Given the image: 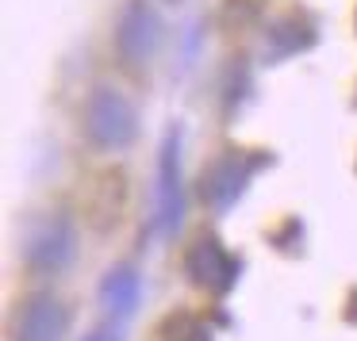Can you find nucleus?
I'll return each instance as SVG.
<instances>
[{
  "label": "nucleus",
  "mask_w": 357,
  "mask_h": 341,
  "mask_svg": "<svg viewBox=\"0 0 357 341\" xmlns=\"http://www.w3.org/2000/svg\"><path fill=\"white\" fill-rule=\"evenodd\" d=\"M96 303L104 318L112 322H131L142 303V272L135 261H116L96 284Z\"/></svg>",
  "instance_id": "6e6552de"
},
{
  "label": "nucleus",
  "mask_w": 357,
  "mask_h": 341,
  "mask_svg": "<svg viewBox=\"0 0 357 341\" xmlns=\"http://www.w3.org/2000/svg\"><path fill=\"white\" fill-rule=\"evenodd\" d=\"M315 47V19L300 16V12H284V16L269 19L265 27V58L269 62H284L292 54H303Z\"/></svg>",
  "instance_id": "1a4fd4ad"
},
{
  "label": "nucleus",
  "mask_w": 357,
  "mask_h": 341,
  "mask_svg": "<svg viewBox=\"0 0 357 341\" xmlns=\"http://www.w3.org/2000/svg\"><path fill=\"white\" fill-rule=\"evenodd\" d=\"M81 341H123V322L104 318V322L93 326V330H85V338H81Z\"/></svg>",
  "instance_id": "9b49d317"
},
{
  "label": "nucleus",
  "mask_w": 357,
  "mask_h": 341,
  "mask_svg": "<svg viewBox=\"0 0 357 341\" xmlns=\"http://www.w3.org/2000/svg\"><path fill=\"white\" fill-rule=\"evenodd\" d=\"M70 333V307L54 292H31L12 315V341H62Z\"/></svg>",
  "instance_id": "0eeeda50"
},
{
  "label": "nucleus",
  "mask_w": 357,
  "mask_h": 341,
  "mask_svg": "<svg viewBox=\"0 0 357 341\" xmlns=\"http://www.w3.org/2000/svg\"><path fill=\"white\" fill-rule=\"evenodd\" d=\"M77 249H81L77 223L62 211H54V215H43L31 223V230L24 238V264L35 276H62L77 261Z\"/></svg>",
  "instance_id": "20e7f679"
},
{
  "label": "nucleus",
  "mask_w": 357,
  "mask_h": 341,
  "mask_svg": "<svg viewBox=\"0 0 357 341\" xmlns=\"http://www.w3.org/2000/svg\"><path fill=\"white\" fill-rule=\"evenodd\" d=\"M81 127H85V138L100 154H123L139 138V108L123 88L93 85V93L85 96Z\"/></svg>",
  "instance_id": "f257e3e1"
},
{
  "label": "nucleus",
  "mask_w": 357,
  "mask_h": 341,
  "mask_svg": "<svg viewBox=\"0 0 357 341\" xmlns=\"http://www.w3.org/2000/svg\"><path fill=\"white\" fill-rule=\"evenodd\" d=\"M165 4H181V0H165Z\"/></svg>",
  "instance_id": "f8f14e48"
},
{
  "label": "nucleus",
  "mask_w": 357,
  "mask_h": 341,
  "mask_svg": "<svg viewBox=\"0 0 357 341\" xmlns=\"http://www.w3.org/2000/svg\"><path fill=\"white\" fill-rule=\"evenodd\" d=\"M269 157L250 154V150H223L219 157H211L200 173V200L211 215H227L234 203L246 196V188L254 184V177L265 169Z\"/></svg>",
  "instance_id": "7ed1b4c3"
},
{
  "label": "nucleus",
  "mask_w": 357,
  "mask_h": 341,
  "mask_svg": "<svg viewBox=\"0 0 357 341\" xmlns=\"http://www.w3.org/2000/svg\"><path fill=\"white\" fill-rule=\"evenodd\" d=\"M162 341H215V333H211V326L204 322V318L181 310V315H169V318H165Z\"/></svg>",
  "instance_id": "9d476101"
},
{
  "label": "nucleus",
  "mask_w": 357,
  "mask_h": 341,
  "mask_svg": "<svg viewBox=\"0 0 357 341\" xmlns=\"http://www.w3.org/2000/svg\"><path fill=\"white\" fill-rule=\"evenodd\" d=\"M185 223V169H181V127H169L158 146L154 169V234L173 238Z\"/></svg>",
  "instance_id": "39448f33"
},
{
  "label": "nucleus",
  "mask_w": 357,
  "mask_h": 341,
  "mask_svg": "<svg viewBox=\"0 0 357 341\" xmlns=\"http://www.w3.org/2000/svg\"><path fill=\"white\" fill-rule=\"evenodd\" d=\"M238 272H242V261L215 234H200L185 249V276L211 295H231L234 284H238Z\"/></svg>",
  "instance_id": "423d86ee"
},
{
  "label": "nucleus",
  "mask_w": 357,
  "mask_h": 341,
  "mask_svg": "<svg viewBox=\"0 0 357 341\" xmlns=\"http://www.w3.org/2000/svg\"><path fill=\"white\" fill-rule=\"evenodd\" d=\"M162 39H165V19L150 0H127L119 8L112 50H116V62L127 73H146L154 65L158 50H162Z\"/></svg>",
  "instance_id": "f03ea898"
}]
</instances>
